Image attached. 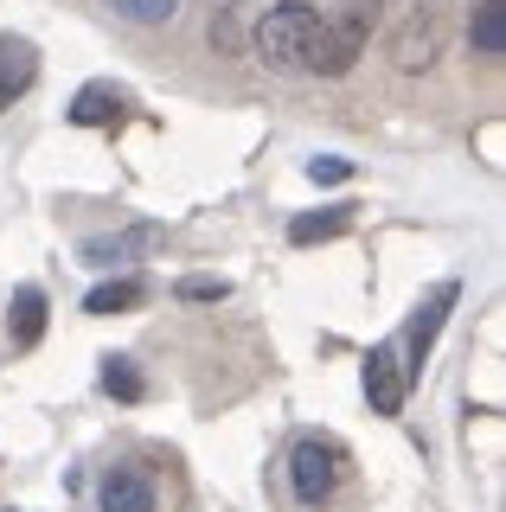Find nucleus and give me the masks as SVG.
I'll use <instances>...</instances> for the list:
<instances>
[{
  "mask_svg": "<svg viewBox=\"0 0 506 512\" xmlns=\"http://www.w3.org/2000/svg\"><path fill=\"white\" fill-rule=\"evenodd\" d=\"M468 39H474V52H481V58H500L506 52V0H474Z\"/></svg>",
  "mask_w": 506,
  "mask_h": 512,
  "instance_id": "obj_13",
  "label": "nucleus"
},
{
  "mask_svg": "<svg viewBox=\"0 0 506 512\" xmlns=\"http://www.w3.org/2000/svg\"><path fill=\"white\" fill-rule=\"evenodd\" d=\"M346 480V448L334 436H302L289 448V493L302 506H327Z\"/></svg>",
  "mask_w": 506,
  "mask_h": 512,
  "instance_id": "obj_3",
  "label": "nucleus"
},
{
  "mask_svg": "<svg viewBox=\"0 0 506 512\" xmlns=\"http://www.w3.org/2000/svg\"><path fill=\"white\" fill-rule=\"evenodd\" d=\"M308 180H314V186H340V180H353V160L321 154V160H308Z\"/></svg>",
  "mask_w": 506,
  "mask_h": 512,
  "instance_id": "obj_17",
  "label": "nucleus"
},
{
  "mask_svg": "<svg viewBox=\"0 0 506 512\" xmlns=\"http://www.w3.org/2000/svg\"><path fill=\"white\" fill-rule=\"evenodd\" d=\"M39 77V52L33 39H13V32H0V109H13L26 90H33Z\"/></svg>",
  "mask_w": 506,
  "mask_h": 512,
  "instance_id": "obj_9",
  "label": "nucleus"
},
{
  "mask_svg": "<svg viewBox=\"0 0 506 512\" xmlns=\"http://www.w3.org/2000/svg\"><path fill=\"white\" fill-rule=\"evenodd\" d=\"M372 20H378V0H346L340 20H321V45H314L308 71H321V77H346V71L359 64V52H366Z\"/></svg>",
  "mask_w": 506,
  "mask_h": 512,
  "instance_id": "obj_4",
  "label": "nucleus"
},
{
  "mask_svg": "<svg viewBox=\"0 0 506 512\" xmlns=\"http://www.w3.org/2000/svg\"><path fill=\"white\" fill-rule=\"evenodd\" d=\"M366 397L378 416H398L404 397H410V372H404V346L398 340H378L372 359H366Z\"/></svg>",
  "mask_w": 506,
  "mask_h": 512,
  "instance_id": "obj_5",
  "label": "nucleus"
},
{
  "mask_svg": "<svg viewBox=\"0 0 506 512\" xmlns=\"http://www.w3.org/2000/svg\"><path fill=\"white\" fill-rule=\"evenodd\" d=\"M122 109H129V103H122V90H116V84H84V90L71 96L65 116H71L77 128H116V122H122Z\"/></svg>",
  "mask_w": 506,
  "mask_h": 512,
  "instance_id": "obj_10",
  "label": "nucleus"
},
{
  "mask_svg": "<svg viewBox=\"0 0 506 512\" xmlns=\"http://www.w3.org/2000/svg\"><path fill=\"white\" fill-rule=\"evenodd\" d=\"M353 231V205H321V212H302L289 218V244L308 250V244H334V237Z\"/></svg>",
  "mask_w": 506,
  "mask_h": 512,
  "instance_id": "obj_11",
  "label": "nucleus"
},
{
  "mask_svg": "<svg viewBox=\"0 0 506 512\" xmlns=\"http://www.w3.org/2000/svg\"><path fill=\"white\" fill-rule=\"evenodd\" d=\"M103 391L122 397V404H141V397H148V384H141L135 359H103Z\"/></svg>",
  "mask_w": 506,
  "mask_h": 512,
  "instance_id": "obj_15",
  "label": "nucleus"
},
{
  "mask_svg": "<svg viewBox=\"0 0 506 512\" xmlns=\"http://www.w3.org/2000/svg\"><path fill=\"white\" fill-rule=\"evenodd\" d=\"M45 340V288L39 282H20L7 301V346L13 352H33Z\"/></svg>",
  "mask_w": 506,
  "mask_h": 512,
  "instance_id": "obj_8",
  "label": "nucleus"
},
{
  "mask_svg": "<svg viewBox=\"0 0 506 512\" xmlns=\"http://www.w3.org/2000/svg\"><path fill=\"white\" fill-rule=\"evenodd\" d=\"M257 64H270V71H308L314 45H321V13L308 7V0H282L257 20Z\"/></svg>",
  "mask_w": 506,
  "mask_h": 512,
  "instance_id": "obj_1",
  "label": "nucleus"
},
{
  "mask_svg": "<svg viewBox=\"0 0 506 512\" xmlns=\"http://www.w3.org/2000/svg\"><path fill=\"white\" fill-rule=\"evenodd\" d=\"M148 301V288H141L135 276H116V282H97L84 295V314H129V308H141Z\"/></svg>",
  "mask_w": 506,
  "mask_h": 512,
  "instance_id": "obj_14",
  "label": "nucleus"
},
{
  "mask_svg": "<svg viewBox=\"0 0 506 512\" xmlns=\"http://www.w3.org/2000/svg\"><path fill=\"white\" fill-rule=\"evenodd\" d=\"M455 32V0H410V13L391 26V64L398 71H430L449 52Z\"/></svg>",
  "mask_w": 506,
  "mask_h": 512,
  "instance_id": "obj_2",
  "label": "nucleus"
},
{
  "mask_svg": "<svg viewBox=\"0 0 506 512\" xmlns=\"http://www.w3.org/2000/svg\"><path fill=\"white\" fill-rule=\"evenodd\" d=\"M455 301H462V288H455V282H442V288H430V301H423V308H417V320H410V333H404V372H410V384H417V372H423V359H430V346H436V333H442V314H449L455 308Z\"/></svg>",
  "mask_w": 506,
  "mask_h": 512,
  "instance_id": "obj_6",
  "label": "nucleus"
},
{
  "mask_svg": "<svg viewBox=\"0 0 506 512\" xmlns=\"http://www.w3.org/2000/svg\"><path fill=\"white\" fill-rule=\"evenodd\" d=\"M109 7H116L122 20H135V26H161V20H173L180 0H109Z\"/></svg>",
  "mask_w": 506,
  "mask_h": 512,
  "instance_id": "obj_16",
  "label": "nucleus"
},
{
  "mask_svg": "<svg viewBox=\"0 0 506 512\" xmlns=\"http://www.w3.org/2000/svg\"><path fill=\"white\" fill-rule=\"evenodd\" d=\"M225 295H231L225 276H186L180 282V301H225Z\"/></svg>",
  "mask_w": 506,
  "mask_h": 512,
  "instance_id": "obj_18",
  "label": "nucleus"
},
{
  "mask_svg": "<svg viewBox=\"0 0 506 512\" xmlns=\"http://www.w3.org/2000/svg\"><path fill=\"white\" fill-rule=\"evenodd\" d=\"M103 512H154V487L141 468H116L103 480Z\"/></svg>",
  "mask_w": 506,
  "mask_h": 512,
  "instance_id": "obj_12",
  "label": "nucleus"
},
{
  "mask_svg": "<svg viewBox=\"0 0 506 512\" xmlns=\"http://www.w3.org/2000/svg\"><path fill=\"white\" fill-rule=\"evenodd\" d=\"M161 237H167L161 224H129V231H109V237H84V244H77V256H84V263H97V269H116V263L148 256Z\"/></svg>",
  "mask_w": 506,
  "mask_h": 512,
  "instance_id": "obj_7",
  "label": "nucleus"
}]
</instances>
